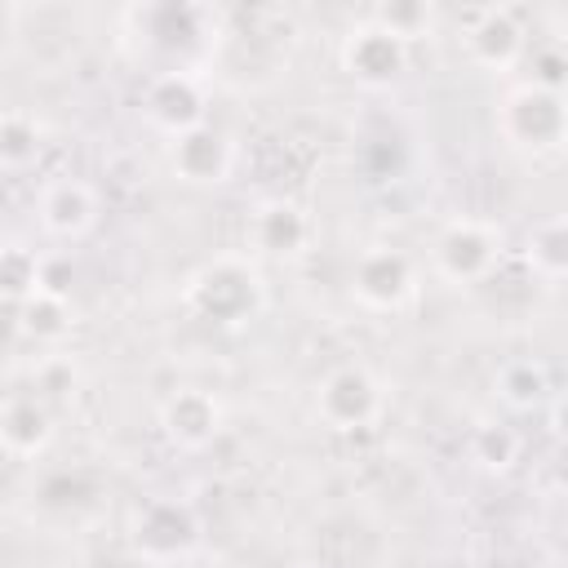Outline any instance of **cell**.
I'll return each instance as SVG.
<instances>
[{
  "label": "cell",
  "mask_w": 568,
  "mask_h": 568,
  "mask_svg": "<svg viewBox=\"0 0 568 568\" xmlns=\"http://www.w3.org/2000/svg\"><path fill=\"white\" fill-rule=\"evenodd\" d=\"M182 302L191 315L209 324H248L262 311L266 288H262V275L244 257H213L186 280Z\"/></svg>",
  "instance_id": "1"
},
{
  "label": "cell",
  "mask_w": 568,
  "mask_h": 568,
  "mask_svg": "<svg viewBox=\"0 0 568 568\" xmlns=\"http://www.w3.org/2000/svg\"><path fill=\"white\" fill-rule=\"evenodd\" d=\"M497 133L519 151H555L564 142V93H546L537 84H515L497 102Z\"/></svg>",
  "instance_id": "2"
},
{
  "label": "cell",
  "mask_w": 568,
  "mask_h": 568,
  "mask_svg": "<svg viewBox=\"0 0 568 568\" xmlns=\"http://www.w3.org/2000/svg\"><path fill=\"white\" fill-rule=\"evenodd\" d=\"M430 262L448 284H479L501 262V235L479 217H453L439 226Z\"/></svg>",
  "instance_id": "3"
},
{
  "label": "cell",
  "mask_w": 568,
  "mask_h": 568,
  "mask_svg": "<svg viewBox=\"0 0 568 568\" xmlns=\"http://www.w3.org/2000/svg\"><path fill=\"white\" fill-rule=\"evenodd\" d=\"M386 408V395H382V382L359 368V364H342L333 368L320 390H315V417L337 430V435H351V430H368Z\"/></svg>",
  "instance_id": "4"
},
{
  "label": "cell",
  "mask_w": 568,
  "mask_h": 568,
  "mask_svg": "<svg viewBox=\"0 0 568 568\" xmlns=\"http://www.w3.org/2000/svg\"><path fill=\"white\" fill-rule=\"evenodd\" d=\"M351 293L364 311H399L417 293V266L399 248H364L351 271Z\"/></svg>",
  "instance_id": "5"
},
{
  "label": "cell",
  "mask_w": 568,
  "mask_h": 568,
  "mask_svg": "<svg viewBox=\"0 0 568 568\" xmlns=\"http://www.w3.org/2000/svg\"><path fill=\"white\" fill-rule=\"evenodd\" d=\"M462 44H466V58L484 71H510L519 58H524V44H528V31L519 22V9H506V4H488V9H475L466 13V31H462Z\"/></svg>",
  "instance_id": "6"
},
{
  "label": "cell",
  "mask_w": 568,
  "mask_h": 568,
  "mask_svg": "<svg viewBox=\"0 0 568 568\" xmlns=\"http://www.w3.org/2000/svg\"><path fill=\"white\" fill-rule=\"evenodd\" d=\"M200 537V524L195 515L182 506V501H169V497H155L146 501L133 524H129V541L142 559L151 564H169V559H182Z\"/></svg>",
  "instance_id": "7"
},
{
  "label": "cell",
  "mask_w": 568,
  "mask_h": 568,
  "mask_svg": "<svg viewBox=\"0 0 568 568\" xmlns=\"http://www.w3.org/2000/svg\"><path fill=\"white\" fill-rule=\"evenodd\" d=\"M342 67H346L351 80H359V84H368V89H386V84H395V80L404 75V67H408V44L395 40L390 31H382V27L368 18V22H359V27L342 40Z\"/></svg>",
  "instance_id": "8"
},
{
  "label": "cell",
  "mask_w": 568,
  "mask_h": 568,
  "mask_svg": "<svg viewBox=\"0 0 568 568\" xmlns=\"http://www.w3.org/2000/svg\"><path fill=\"white\" fill-rule=\"evenodd\" d=\"M169 164L191 186H217V182H226V173L235 164V146H231V138L217 124L204 120V124H195V129L173 138Z\"/></svg>",
  "instance_id": "9"
},
{
  "label": "cell",
  "mask_w": 568,
  "mask_h": 568,
  "mask_svg": "<svg viewBox=\"0 0 568 568\" xmlns=\"http://www.w3.org/2000/svg\"><path fill=\"white\" fill-rule=\"evenodd\" d=\"M160 426H164V435H169L178 448H204V444H213V435L222 430V408H217V399H213L209 390L182 386V390H173V395L164 399Z\"/></svg>",
  "instance_id": "10"
},
{
  "label": "cell",
  "mask_w": 568,
  "mask_h": 568,
  "mask_svg": "<svg viewBox=\"0 0 568 568\" xmlns=\"http://www.w3.org/2000/svg\"><path fill=\"white\" fill-rule=\"evenodd\" d=\"M40 222L58 240H80L98 222V191L80 178H58L40 195Z\"/></svg>",
  "instance_id": "11"
},
{
  "label": "cell",
  "mask_w": 568,
  "mask_h": 568,
  "mask_svg": "<svg viewBox=\"0 0 568 568\" xmlns=\"http://www.w3.org/2000/svg\"><path fill=\"white\" fill-rule=\"evenodd\" d=\"M146 115L164 129V133H186L195 124H204V93L186 71H164L151 80L146 89Z\"/></svg>",
  "instance_id": "12"
},
{
  "label": "cell",
  "mask_w": 568,
  "mask_h": 568,
  "mask_svg": "<svg viewBox=\"0 0 568 568\" xmlns=\"http://www.w3.org/2000/svg\"><path fill=\"white\" fill-rule=\"evenodd\" d=\"M248 235L271 257H297L311 244V217L293 200H266V204H257Z\"/></svg>",
  "instance_id": "13"
},
{
  "label": "cell",
  "mask_w": 568,
  "mask_h": 568,
  "mask_svg": "<svg viewBox=\"0 0 568 568\" xmlns=\"http://www.w3.org/2000/svg\"><path fill=\"white\" fill-rule=\"evenodd\" d=\"M53 426H49V413L36 404V399H13L0 408V448L13 453V457H36L44 453Z\"/></svg>",
  "instance_id": "14"
},
{
  "label": "cell",
  "mask_w": 568,
  "mask_h": 568,
  "mask_svg": "<svg viewBox=\"0 0 568 568\" xmlns=\"http://www.w3.org/2000/svg\"><path fill=\"white\" fill-rule=\"evenodd\" d=\"M493 386H497L501 404H510V408H537L550 395V377H546V368L537 359H510V364H501L497 377H493Z\"/></svg>",
  "instance_id": "15"
},
{
  "label": "cell",
  "mask_w": 568,
  "mask_h": 568,
  "mask_svg": "<svg viewBox=\"0 0 568 568\" xmlns=\"http://www.w3.org/2000/svg\"><path fill=\"white\" fill-rule=\"evenodd\" d=\"M18 328H22L27 337H36V342H58V337H67V328H71V306H67V297H53V293L36 288L27 302H18Z\"/></svg>",
  "instance_id": "16"
},
{
  "label": "cell",
  "mask_w": 568,
  "mask_h": 568,
  "mask_svg": "<svg viewBox=\"0 0 568 568\" xmlns=\"http://www.w3.org/2000/svg\"><path fill=\"white\" fill-rule=\"evenodd\" d=\"M532 275L541 280H559L564 266H568V231H564V217H546L528 231V248H524Z\"/></svg>",
  "instance_id": "17"
},
{
  "label": "cell",
  "mask_w": 568,
  "mask_h": 568,
  "mask_svg": "<svg viewBox=\"0 0 568 568\" xmlns=\"http://www.w3.org/2000/svg\"><path fill=\"white\" fill-rule=\"evenodd\" d=\"M36 280H40V257L31 248H0V297L4 302H27L36 293Z\"/></svg>",
  "instance_id": "18"
},
{
  "label": "cell",
  "mask_w": 568,
  "mask_h": 568,
  "mask_svg": "<svg viewBox=\"0 0 568 568\" xmlns=\"http://www.w3.org/2000/svg\"><path fill=\"white\" fill-rule=\"evenodd\" d=\"M36 155H40V129H36V120H27L18 111L0 115V164L4 169H22Z\"/></svg>",
  "instance_id": "19"
},
{
  "label": "cell",
  "mask_w": 568,
  "mask_h": 568,
  "mask_svg": "<svg viewBox=\"0 0 568 568\" xmlns=\"http://www.w3.org/2000/svg\"><path fill=\"white\" fill-rule=\"evenodd\" d=\"M470 457H475L484 470H506V466L519 457V435H515L510 426L488 422V426H479V430L470 435Z\"/></svg>",
  "instance_id": "20"
},
{
  "label": "cell",
  "mask_w": 568,
  "mask_h": 568,
  "mask_svg": "<svg viewBox=\"0 0 568 568\" xmlns=\"http://www.w3.org/2000/svg\"><path fill=\"white\" fill-rule=\"evenodd\" d=\"M368 18H373L382 31H390L395 40H404V44L417 40V36L430 27V9H426V4H382V9H373Z\"/></svg>",
  "instance_id": "21"
},
{
  "label": "cell",
  "mask_w": 568,
  "mask_h": 568,
  "mask_svg": "<svg viewBox=\"0 0 568 568\" xmlns=\"http://www.w3.org/2000/svg\"><path fill=\"white\" fill-rule=\"evenodd\" d=\"M532 80L528 84H537V89H546V93H559V84H564V53H559V44H546V49H537L532 53Z\"/></svg>",
  "instance_id": "22"
}]
</instances>
